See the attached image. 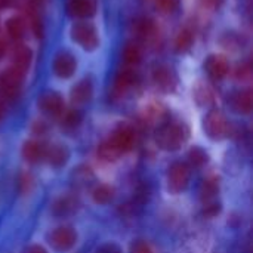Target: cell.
<instances>
[{"label":"cell","mask_w":253,"mask_h":253,"mask_svg":"<svg viewBox=\"0 0 253 253\" xmlns=\"http://www.w3.org/2000/svg\"><path fill=\"white\" fill-rule=\"evenodd\" d=\"M190 138V129L181 122H165L156 132V142L165 151L179 150Z\"/></svg>","instance_id":"obj_1"},{"label":"cell","mask_w":253,"mask_h":253,"mask_svg":"<svg viewBox=\"0 0 253 253\" xmlns=\"http://www.w3.org/2000/svg\"><path fill=\"white\" fill-rule=\"evenodd\" d=\"M71 39L84 50L92 52L99 46V34L96 27L87 21H77L71 27Z\"/></svg>","instance_id":"obj_2"},{"label":"cell","mask_w":253,"mask_h":253,"mask_svg":"<svg viewBox=\"0 0 253 253\" xmlns=\"http://www.w3.org/2000/svg\"><path fill=\"white\" fill-rule=\"evenodd\" d=\"M203 129L213 141L225 139L231 132V125L221 110H211L203 119Z\"/></svg>","instance_id":"obj_3"},{"label":"cell","mask_w":253,"mask_h":253,"mask_svg":"<svg viewBox=\"0 0 253 253\" xmlns=\"http://www.w3.org/2000/svg\"><path fill=\"white\" fill-rule=\"evenodd\" d=\"M25 74L18 71L13 67H9L0 74V102L13 101L21 92V86Z\"/></svg>","instance_id":"obj_4"},{"label":"cell","mask_w":253,"mask_h":253,"mask_svg":"<svg viewBox=\"0 0 253 253\" xmlns=\"http://www.w3.org/2000/svg\"><path fill=\"white\" fill-rule=\"evenodd\" d=\"M138 82H139V76L133 68L127 67V68L120 70L114 77L113 87H111V96L114 99L125 98L138 84Z\"/></svg>","instance_id":"obj_5"},{"label":"cell","mask_w":253,"mask_h":253,"mask_svg":"<svg viewBox=\"0 0 253 253\" xmlns=\"http://www.w3.org/2000/svg\"><path fill=\"white\" fill-rule=\"evenodd\" d=\"M153 82L163 93H172L178 87V76L170 65L159 64L153 70Z\"/></svg>","instance_id":"obj_6"},{"label":"cell","mask_w":253,"mask_h":253,"mask_svg":"<svg viewBox=\"0 0 253 253\" xmlns=\"http://www.w3.org/2000/svg\"><path fill=\"white\" fill-rule=\"evenodd\" d=\"M190 182V168L185 163H173L168 172V187L172 193H181L188 187Z\"/></svg>","instance_id":"obj_7"},{"label":"cell","mask_w":253,"mask_h":253,"mask_svg":"<svg viewBox=\"0 0 253 253\" xmlns=\"http://www.w3.org/2000/svg\"><path fill=\"white\" fill-rule=\"evenodd\" d=\"M76 242H77V233L71 227H59L49 234L50 246L59 252H65L71 249L76 245Z\"/></svg>","instance_id":"obj_8"},{"label":"cell","mask_w":253,"mask_h":253,"mask_svg":"<svg viewBox=\"0 0 253 253\" xmlns=\"http://www.w3.org/2000/svg\"><path fill=\"white\" fill-rule=\"evenodd\" d=\"M37 104H39V108L50 117H61L64 113V99L58 92H53V90L43 92L39 96Z\"/></svg>","instance_id":"obj_9"},{"label":"cell","mask_w":253,"mask_h":253,"mask_svg":"<svg viewBox=\"0 0 253 253\" xmlns=\"http://www.w3.org/2000/svg\"><path fill=\"white\" fill-rule=\"evenodd\" d=\"M133 31L136 37L145 43H156L160 34V30L154 19L148 16H141L133 22Z\"/></svg>","instance_id":"obj_10"},{"label":"cell","mask_w":253,"mask_h":253,"mask_svg":"<svg viewBox=\"0 0 253 253\" xmlns=\"http://www.w3.org/2000/svg\"><path fill=\"white\" fill-rule=\"evenodd\" d=\"M122 154L130 151L135 145V132L129 125H120L108 139Z\"/></svg>","instance_id":"obj_11"},{"label":"cell","mask_w":253,"mask_h":253,"mask_svg":"<svg viewBox=\"0 0 253 253\" xmlns=\"http://www.w3.org/2000/svg\"><path fill=\"white\" fill-rule=\"evenodd\" d=\"M53 73L59 77V79H70L77 68V61L74 58L73 53L70 52H59L52 64Z\"/></svg>","instance_id":"obj_12"},{"label":"cell","mask_w":253,"mask_h":253,"mask_svg":"<svg viewBox=\"0 0 253 253\" xmlns=\"http://www.w3.org/2000/svg\"><path fill=\"white\" fill-rule=\"evenodd\" d=\"M205 70L209 74V77L212 80H222L228 71H230V64L228 59L224 55H209L205 61Z\"/></svg>","instance_id":"obj_13"},{"label":"cell","mask_w":253,"mask_h":253,"mask_svg":"<svg viewBox=\"0 0 253 253\" xmlns=\"http://www.w3.org/2000/svg\"><path fill=\"white\" fill-rule=\"evenodd\" d=\"M67 12L73 18H90L96 12V0H67Z\"/></svg>","instance_id":"obj_14"},{"label":"cell","mask_w":253,"mask_h":253,"mask_svg":"<svg viewBox=\"0 0 253 253\" xmlns=\"http://www.w3.org/2000/svg\"><path fill=\"white\" fill-rule=\"evenodd\" d=\"M31 61H33L31 49L25 44H16L12 52V65L10 67L16 68L18 71L25 74L31 65Z\"/></svg>","instance_id":"obj_15"},{"label":"cell","mask_w":253,"mask_h":253,"mask_svg":"<svg viewBox=\"0 0 253 253\" xmlns=\"http://www.w3.org/2000/svg\"><path fill=\"white\" fill-rule=\"evenodd\" d=\"M93 93V86L89 79H83L79 83H76L71 89L70 98L74 105H83L90 101Z\"/></svg>","instance_id":"obj_16"},{"label":"cell","mask_w":253,"mask_h":253,"mask_svg":"<svg viewBox=\"0 0 253 253\" xmlns=\"http://www.w3.org/2000/svg\"><path fill=\"white\" fill-rule=\"evenodd\" d=\"M233 108L240 114H249L253 108V93L251 89H243L231 96Z\"/></svg>","instance_id":"obj_17"},{"label":"cell","mask_w":253,"mask_h":253,"mask_svg":"<svg viewBox=\"0 0 253 253\" xmlns=\"http://www.w3.org/2000/svg\"><path fill=\"white\" fill-rule=\"evenodd\" d=\"M46 154V145L39 141H27L22 147V157L28 163H37L42 159H44Z\"/></svg>","instance_id":"obj_18"},{"label":"cell","mask_w":253,"mask_h":253,"mask_svg":"<svg viewBox=\"0 0 253 253\" xmlns=\"http://www.w3.org/2000/svg\"><path fill=\"white\" fill-rule=\"evenodd\" d=\"M44 159H47V162L53 166V168H62L68 159H70V153L64 145H50L46 147V154Z\"/></svg>","instance_id":"obj_19"},{"label":"cell","mask_w":253,"mask_h":253,"mask_svg":"<svg viewBox=\"0 0 253 253\" xmlns=\"http://www.w3.org/2000/svg\"><path fill=\"white\" fill-rule=\"evenodd\" d=\"M193 95H194V99L196 102L200 105V107H209V105H213L215 102V92L213 89L205 83V82H199L194 89H193Z\"/></svg>","instance_id":"obj_20"},{"label":"cell","mask_w":253,"mask_h":253,"mask_svg":"<svg viewBox=\"0 0 253 253\" xmlns=\"http://www.w3.org/2000/svg\"><path fill=\"white\" fill-rule=\"evenodd\" d=\"M166 117H168V110L160 102H150L142 110V119L144 122H148V123H157V122L160 123V122H165Z\"/></svg>","instance_id":"obj_21"},{"label":"cell","mask_w":253,"mask_h":253,"mask_svg":"<svg viewBox=\"0 0 253 253\" xmlns=\"http://www.w3.org/2000/svg\"><path fill=\"white\" fill-rule=\"evenodd\" d=\"M122 58H123V61H125L129 67L138 65V64L141 62V59H142V49H141L139 43H136V42H133V40L127 42V43L123 46Z\"/></svg>","instance_id":"obj_22"},{"label":"cell","mask_w":253,"mask_h":253,"mask_svg":"<svg viewBox=\"0 0 253 253\" xmlns=\"http://www.w3.org/2000/svg\"><path fill=\"white\" fill-rule=\"evenodd\" d=\"M77 205H79V202H77L74 197H71V196H64V197L58 199V200L53 203L52 212H53V215H56V216H65V215L73 213V212L77 209Z\"/></svg>","instance_id":"obj_23"},{"label":"cell","mask_w":253,"mask_h":253,"mask_svg":"<svg viewBox=\"0 0 253 253\" xmlns=\"http://www.w3.org/2000/svg\"><path fill=\"white\" fill-rule=\"evenodd\" d=\"M194 43V33L190 28H182L175 39V50L176 53H187Z\"/></svg>","instance_id":"obj_24"},{"label":"cell","mask_w":253,"mask_h":253,"mask_svg":"<svg viewBox=\"0 0 253 253\" xmlns=\"http://www.w3.org/2000/svg\"><path fill=\"white\" fill-rule=\"evenodd\" d=\"M6 31L10 39L21 40L25 33V22L21 16H10L6 21Z\"/></svg>","instance_id":"obj_25"},{"label":"cell","mask_w":253,"mask_h":253,"mask_svg":"<svg viewBox=\"0 0 253 253\" xmlns=\"http://www.w3.org/2000/svg\"><path fill=\"white\" fill-rule=\"evenodd\" d=\"M219 191V182L216 178H209L203 182L202 185V190H200V194H202V200L205 205L208 203H212L215 202V197Z\"/></svg>","instance_id":"obj_26"},{"label":"cell","mask_w":253,"mask_h":253,"mask_svg":"<svg viewBox=\"0 0 253 253\" xmlns=\"http://www.w3.org/2000/svg\"><path fill=\"white\" fill-rule=\"evenodd\" d=\"M92 197L98 205H107L114 199V188L108 184H99L92 191Z\"/></svg>","instance_id":"obj_27"},{"label":"cell","mask_w":253,"mask_h":253,"mask_svg":"<svg viewBox=\"0 0 253 253\" xmlns=\"http://www.w3.org/2000/svg\"><path fill=\"white\" fill-rule=\"evenodd\" d=\"M98 156H99V159H102L104 162H116V160L122 156V153H120L110 141H105L104 144L99 145V148H98Z\"/></svg>","instance_id":"obj_28"},{"label":"cell","mask_w":253,"mask_h":253,"mask_svg":"<svg viewBox=\"0 0 253 253\" xmlns=\"http://www.w3.org/2000/svg\"><path fill=\"white\" fill-rule=\"evenodd\" d=\"M28 21H30V25H31V31L34 33V36L37 39H40L43 36V22H42V18L39 15L37 7H34L31 4L28 7Z\"/></svg>","instance_id":"obj_29"},{"label":"cell","mask_w":253,"mask_h":253,"mask_svg":"<svg viewBox=\"0 0 253 253\" xmlns=\"http://www.w3.org/2000/svg\"><path fill=\"white\" fill-rule=\"evenodd\" d=\"M61 117L62 127L65 129H76L82 123V113L79 110H68L67 113H62Z\"/></svg>","instance_id":"obj_30"},{"label":"cell","mask_w":253,"mask_h":253,"mask_svg":"<svg viewBox=\"0 0 253 253\" xmlns=\"http://www.w3.org/2000/svg\"><path fill=\"white\" fill-rule=\"evenodd\" d=\"M188 159H190V162H191L194 166L200 168V166H203V165L208 163L209 156H208V153H206L203 148H200V147H193V148L188 151Z\"/></svg>","instance_id":"obj_31"},{"label":"cell","mask_w":253,"mask_h":253,"mask_svg":"<svg viewBox=\"0 0 253 253\" xmlns=\"http://www.w3.org/2000/svg\"><path fill=\"white\" fill-rule=\"evenodd\" d=\"M154 4L157 7V10L163 15H169L173 13L178 9L179 1L178 0H154Z\"/></svg>","instance_id":"obj_32"},{"label":"cell","mask_w":253,"mask_h":253,"mask_svg":"<svg viewBox=\"0 0 253 253\" xmlns=\"http://www.w3.org/2000/svg\"><path fill=\"white\" fill-rule=\"evenodd\" d=\"M33 182H34V179H33V175H31V173H28V172L21 173V175H19V179H18L19 193H21V194L30 193L31 188H33Z\"/></svg>","instance_id":"obj_33"},{"label":"cell","mask_w":253,"mask_h":253,"mask_svg":"<svg viewBox=\"0 0 253 253\" xmlns=\"http://www.w3.org/2000/svg\"><path fill=\"white\" fill-rule=\"evenodd\" d=\"M252 77V67L249 62H243L237 67L236 70V79L242 80V82H248Z\"/></svg>","instance_id":"obj_34"},{"label":"cell","mask_w":253,"mask_h":253,"mask_svg":"<svg viewBox=\"0 0 253 253\" xmlns=\"http://www.w3.org/2000/svg\"><path fill=\"white\" fill-rule=\"evenodd\" d=\"M130 253H153L151 246L144 240H136L130 246Z\"/></svg>","instance_id":"obj_35"},{"label":"cell","mask_w":253,"mask_h":253,"mask_svg":"<svg viewBox=\"0 0 253 253\" xmlns=\"http://www.w3.org/2000/svg\"><path fill=\"white\" fill-rule=\"evenodd\" d=\"M74 176H76V181H77L79 184H84V182H87V179H89V178H92V172H90V169H89V168L82 166V168L76 169Z\"/></svg>","instance_id":"obj_36"},{"label":"cell","mask_w":253,"mask_h":253,"mask_svg":"<svg viewBox=\"0 0 253 253\" xmlns=\"http://www.w3.org/2000/svg\"><path fill=\"white\" fill-rule=\"evenodd\" d=\"M219 212H221V206H219V203L212 202V203L205 205V215H206V216H215V215H218Z\"/></svg>","instance_id":"obj_37"},{"label":"cell","mask_w":253,"mask_h":253,"mask_svg":"<svg viewBox=\"0 0 253 253\" xmlns=\"http://www.w3.org/2000/svg\"><path fill=\"white\" fill-rule=\"evenodd\" d=\"M98 253H123L122 249L116 245V243H107V245H102L99 249H98Z\"/></svg>","instance_id":"obj_38"},{"label":"cell","mask_w":253,"mask_h":253,"mask_svg":"<svg viewBox=\"0 0 253 253\" xmlns=\"http://www.w3.org/2000/svg\"><path fill=\"white\" fill-rule=\"evenodd\" d=\"M222 0H199V3L202 4V7L209 9V10H215L216 7H219Z\"/></svg>","instance_id":"obj_39"},{"label":"cell","mask_w":253,"mask_h":253,"mask_svg":"<svg viewBox=\"0 0 253 253\" xmlns=\"http://www.w3.org/2000/svg\"><path fill=\"white\" fill-rule=\"evenodd\" d=\"M18 3V0H0V9H10Z\"/></svg>","instance_id":"obj_40"},{"label":"cell","mask_w":253,"mask_h":253,"mask_svg":"<svg viewBox=\"0 0 253 253\" xmlns=\"http://www.w3.org/2000/svg\"><path fill=\"white\" fill-rule=\"evenodd\" d=\"M27 253H47L42 246H39V245H34V246H30L28 248V251Z\"/></svg>","instance_id":"obj_41"},{"label":"cell","mask_w":253,"mask_h":253,"mask_svg":"<svg viewBox=\"0 0 253 253\" xmlns=\"http://www.w3.org/2000/svg\"><path fill=\"white\" fill-rule=\"evenodd\" d=\"M4 52H6V43L3 40H0V59L3 58Z\"/></svg>","instance_id":"obj_42"},{"label":"cell","mask_w":253,"mask_h":253,"mask_svg":"<svg viewBox=\"0 0 253 253\" xmlns=\"http://www.w3.org/2000/svg\"><path fill=\"white\" fill-rule=\"evenodd\" d=\"M3 111H4V110H3V104L0 102V120H1V117H3Z\"/></svg>","instance_id":"obj_43"}]
</instances>
